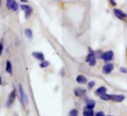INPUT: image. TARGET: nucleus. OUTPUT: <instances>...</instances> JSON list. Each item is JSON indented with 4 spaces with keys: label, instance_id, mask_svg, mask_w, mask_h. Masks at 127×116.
<instances>
[{
    "label": "nucleus",
    "instance_id": "obj_1",
    "mask_svg": "<svg viewBox=\"0 0 127 116\" xmlns=\"http://www.w3.org/2000/svg\"><path fill=\"white\" fill-rule=\"evenodd\" d=\"M85 62L88 63L90 67H94L97 63V59L94 54V50L90 46L88 48V55L85 57Z\"/></svg>",
    "mask_w": 127,
    "mask_h": 116
},
{
    "label": "nucleus",
    "instance_id": "obj_2",
    "mask_svg": "<svg viewBox=\"0 0 127 116\" xmlns=\"http://www.w3.org/2000/svg\"><path fill=\"white\" fill-rule=\"evenodd\" d=\"M113 14L116 17V18H117L119 20L121 21H126V20L127 19V14L123 11L122 9L118 8H113Z\"/></svg>",
    "mask_w": 127,
    "mask_h": 116
},
{
    "label": "nucleus",
    "instance_id": "obj_3",
    "mask_svg": "<svg viewBox=\"0 0 127 116\" xmlns=\"http://www.w3.org/2000/svg\"><path fill=\"white\" fill-rule=\"evenodd\" d=\"M114 58V52L112 50H106L103 52L101 60H102L105 63H108V62H111V61H113Z\"/></svg>",
    "mask_w": 127,
    "mask_h": 116
},
{
    "label": "nucleus",
    "instance_id": "obj_4",
    "mask_svg": "<svg viewBox=\"0 0 127 116\" xmlns=\"http://www.w3.org/2000/svg\"><path fill=\"white\" fill-rule=\"evenodd\" d=\"M20 8L24 11V16L26 20L31 17V16L33 14V8L31 5L28 4H21Z\"/></svg>",
    "mask_w": 127,
    "mask_h": 116
},
{
    "label": "nucleus",
    "instance_id": "obj_5",
    "mask_svg": "<svg viewBox=\"0 0 127 116\" xmlns=\"http://www.w3.org/2000/svg\"><path fill=\"white\" fill-rule=\"evenodd\" d=\"M18 90H19V94H20V97L21 104L23 105V106H25L26 103H28V97H27L26 94L25 93L23 87L21 84H20L18 85Z\"/></svg>",
    "mask_w": 127,
    "mask_h": 116
},
{
    "label": "nucleus",
    "instance_id": "obj_6",
    "mask_svg": "<svg viewBox=\"0 0 127 116\" xmlns=\"http://www.w3.org/2000/svg\"><path fill=\"white\" fill-rule=\"evenodd\" d=\"M114 65L113 63L111 62H108L105 63L103 66H102V71L105 75H108L110 74H111V72L114 71Z\"/></svg>",
    "mask_w": 127,
    "mask_h": 116
},
{
    "label": "nucleus",
    "instance_id": "obj_7",
    "mask_svg": "<svg viewBox=\"0 0 127 116\" xmlns=\"http://www.w3.org/2000/svg\"><path fill=\"white\" fill-rule=\"evenodd\" d=\"M16 97H17V93H16V90H13L8 95V100H7V102H6V106L7 107H11L12 106V104L14 103L15 101V99H16Z\"/></svg>",
    "mask_w": 127,
    "mask_h": 116
},
{
    "label": "nucleus",
    "instance_id": "obj_8",
    "mask_svg": "<svg viewBox=\"0 0 127 116\" xmlns=\"http://www.w3.org/2000/svg\"><path fill=\"white\" fill-rule=\"evenodd\" d=\"M126 97L123 94H111V100L117 103L123 102Z\"/></svg>",
    "mask_w": 127,
    "mask_h": 116
},
{
    "label": "nucleus",
    "instance_id": "obj_9",
    "mask_svg": "<svg viewBox=\"0 0 127 116\" xmlns=\"http://www.w3.org/2000/svg\"><path fill=\"white\" fill-rule=\"evenodd\" d=\"M32 56L34 58V59H36L37 60L40 61V62H43L45 60V56H44V54L42 52H33L32 53Z\"/></svg>",
    "mask_w": 127,
    "mask_h": 116
},
{
    "label": "nucleus",
    "instance_id": "obj_10",
    "mask_svg": "<svg viewBox=\"0 0 127 116\" xmlns=\"http://www.w3.org/2000/svg\"><path fill=\"white\" fill-rule=\"evenodd\" d=\"M74 94L76 97H80L82 96H85L86 94V90L82 88H76L74 89Z\"/></svg>",
    "mask_w": 127,
    "mask_h": 116
},
{
    "label": "nucleus",
    "instance_id": "obj_11",
    "mask_svg": "<svg viewBox=\"0 0 127 116\" xmlns=\"http://www.w3.org/2000/svg\"><path fill=\"white\" fill-rule=\"evenodd\" d=\"M76 80V82L79 84L85 85V84L88 83V79L85 76H83V75H79V76H77Z\"/></svg>",
    "mask_w": 127,
    "mask_h": 116
},
{
    "label": "nucleus",
    "instance_id": "obj_12",
    "mask_svg": "<svg viewBox=\"0 0 127 116\" xmlns=\"http://www.w3.org/2000/svg\"><path fill=\"white\" fill-rule=\"evenodd\" d=\"M106 92H107V88H106L105 86H100V87H99V88L95 91V94H96L97 96H99V97H100L101 95L105 94Z\"/></svg>",
    "mask_w": 127,
    "mask_h": 116
},
{
    "label": "nucleus",
    "instance_id": "obj_13",
    "mask_svg": "<svg viewBox=\"0 0 127 116\" xmlns=\"http://www.w3.org/2000/svg\"><path fill=\"white\" fill-rule=\"evenodd\" d=\"M94 109H91L87 108L86 106L83 109V116H94Z\"/></svg>",
    "mask_w": 127,
    "mask_h": 116
},
{
    "label": "nucleus",
    "instance_id": "obj_14",
    "mask_svg": "<svg viewBox=\"0 0 127 116\" xmlns=\"http://www.w3.org/2000/svg\"><path fill=\"white\" fill-rule=\"evenodd\" d=\"M5 71H6V72H7L8 74H9L12 75V74H13V67H12V64H11V62L9 60H8V61L6 62V65H5Z\"/></svg>",
    "mask_w": 127,
    "mask_h": 116
},
{
    "label": "nucleus",
    "instance_id": "obj_15",
    "mask_svg": "<svg viewBox=\"0 0 127 116\" xmlns=\"http://www.w3.org/2000/svg\"><path fill=\"white\" fill-rule=\"evenodd\" d=\"M24 34L26 35V37L27 38H29V40H32L33 38V31L31 29H26L24 30Z\"/></svg>",
    "mask_w": 127,
    "mask_h": 116
},
{
    "label": "nucleus",
    "instance_id": "obj_16",
    "mask_svg": "<svg viewBox=\"0 0 127 116\" xmlns=\"http://www.w3.org/2000/svg\"><path fill=\"white\" fill-rule=\"evenodd\" d=\"M96 103L94 100H88L86 102V107L91 109H94L95 108Z\"/></svg>",
    "mask_w": 127,
    "mask_h": 116
},
{
    "label": "nucleus",
    "instance_id": "obj_17",
    "mask_svg": "<svg viewBox=\"0 0 127 116\" xmlns=\"http://www.w3.org/2000/svg\"><path fill=\"white\" fill-rule=\"evenodd\" d=\"M18 8H19L18 3L15 1V0H14V1L12 2V3L11 4V6H10L9 10H11V11H12L14 12H16V11H17Z\"/></svg>",
    "mask_w": 127,
    "mask_h": 116
},
{
    "label": "nucleus",
    "instance_id": "obj_18",
    "mask_svg": "<svg viewBox=\"0 0 127 116\" xmlns=\"http://www.w3.org/2000/svg\"><path fill=\"white\" fill-rule=\"evenodd\" d=\"M102 53H103V52L101 49H96V50H94V54H95V56L96 58V59H101Z\"/></svg>",
    "mask_w": 127,
    "mask_h": 116
},
{
    "label": "nucleus",
    "instance_id": "obj_19",
    "mask_svg": "<svg viewBox=\"0 0 127 116\" xmlns=\"http://www.w3.org/2000/svg\"><path fill=\"white\" fill-rule=\"evenodd\" d=\"M100 100H104V101H108V100H111V94H104L102 95H101L99 97Z\"/></svg>",
    "mask_w": 127,
    "mask_h": 116
},
{
    "label": "nucleus",
    "instance_id": "obj_20",
    "mask_svg": "<svg viewBox=\"0 0 127 116\" xmlns=\"http://www.w3.org/2000/svg\"><path fill=\"white\" fill-rule=\"evenodd\" d=\"M49 65H50V63H49V61L44 60V61H43V62H40V67L41 68H48V67L49 66Z\"/></svg>",
    "mask_w": 127,
    "mask_h": 116
},
{
    "label": "nucleus",
    "instance_id": "obj_21",
    "mask_svg": "<svg viewBox=\"0 0 127 116\" xmlns=\"http://www.w3.org/2000/svg\"><path fill=\"white\" fill-rule=\"evenodd\" d=\"M69 116H79V111L76 109H73L69 112Z\"/></svg>",
    "mask_w": 127,
    "mask_h": 116
},
{
    "label": "nucleus",
    "instance_id": "obj_22",
    "mask_svg": "<svg viewBox=\"0 0 127 116\" xmlns=\"http://www.w3.org/2000/svg\"><path fill=\"white\" fill-rule=\"evenodd\" d=\"M95 85H96V82L94 81H90L89 82H88V88L89 90L93 89Z\"/></svg>",
    "mask_w": 127,
    "mask_h": 116
},
{
    "label": "nucleus",
    "instance_id": "obj_23",
    "mask_svg": "<svg viewBox=\"0 0 127 116\" xmlns=\"http://www.w3.org/2000/svg\"><path fill=\"white\" fill-rule=\"evenodd\" d=\"M108 2L112 8H116V6L117 5L116 0H108Z\"/></svg>",
    "mask_w": 127,
    "mask_h": 116
},
{
    "label": "nucleus",
    "instance_id": "obj_24",
    "mask_svg": "<svg viewBox=\"0 0 127 116\" xmlns=\"http://www.w3.org/2000/svg\"><path fill=\"white\" fill-rule=\"evenodd\" d=\"M119 71L122 74H127V68H125V67H120L119 68Z\"/></svg>",
    "mask_w": 127,
    "mask_h": 116
},
{
    "label": "nucleus",
    "instance_id": "obj_25",
    "mask_svg": "<svg viewBox=\"0 0 127 116\" xmlns=\"http://www.w3.org/2000/svg\"><path fill=\"white\" fill-rule=\"evenodd\" d=\"M3 49H4V45L2 41H0V56L2 55L3 52Z\"/></svg>",
    "mask_w": 127,
    "mask_h": 116
},
{
    "label": "nucleus",
    "instance_id": "obj_26",
    "mask_svg": "<svg viewBox=\"0 0 127 116\" xmlns=\"http://www.w3.org/2000/svg\"><path fill=\"white\" fill-rule=\"evenodd\" d=\"M94 116H105V113L102 111H99L96 113H95Z\"/></svg>",
    "mask_w": 127,
    "mask_h": 116
},
{
    "label": "nucleus",
    "instance_id": "obj_27",
    "mask_svg": "<svg viewBox=\"0 0 127 116\" xmlns=\"http://www.w3.org/2000/svg\"><path fill=\"white\" fill-rule=\"evenodd\" d=\"M13 1H14V0H7V1H6V7H7V8L8 10H9L10 6H11V4L12 3Z\"/></svg>",
    "mask_w": 127,
    "mask_h": 116
},
{
    "label": "nucleus",
    "instance_id": "obj_28",
    "mask_svg": "<svg viewBox=\"0 0 127 116\" xmlns=\"http://www.w3.org/2000/svg\"><path fill=\"white\" fill-rule=\"evenodd\" d=\"M60 74H61L62 77H64V76H65V71H64V68H62V69H61Z\"/></svg>",
    "mask_w": 127,
    "mask_h": 116
},
{
    "label": "nucleus",
    "instance_id": "obj_29",
    "mask_svg": "<svg viewBox=\"0 0 127 116\" xmlns=\"http://www.w3.org/2000/svg\"><path fill=\"white\" fill-rule=\"evenodd\" d=\"M20 2L22 4H27L29 2V0H20Z\"/></svg>",
    "mask_w": 127,
    "mask_h": 116
},
{
    "label": "nucleus",
    "instance_id": "obj_30",
    "mask_svg": "<svg viewBox=\"0 0 127 116\" xmlns=\"http://www.w3.org/2000/svg\"><path fill=\"white\" fill-rule=\"evenodd\" d=\"M2 85V78L1 77V75H0V85Z\"/></svg>",
    "mask_w": 127,
    "mask_h": 116
},
{
    "label": "nucleus",
    "instance_id": "obj_31",
    "mask_svg": "<svg viewBox=\"0 0 127 116\" xmlns=\"http://www.w3.org/2000/svg\"><path fill=\"white\" fill-rule=\"evenodd\" d=\"M1 5H2V0H0V6H1Z\"/></svg>",
    "mask_w": 127,
    "mask_h": 116
},
{
    "label": "nucleus",
    "instance_id": "obj_32",
    "mask_svg": "<svg viewBox=\"0 0 127 116\" xmlns=\"http://www.w3.org/2000/svg\"><path fill=\"white\" fill-rule=\"evenodd\" d=\"M126 24L127 25V20H126Z\"/></svg>",
    "mask_w": 127,
    "mask_h": 116
},
{
    "label": "nucleus",
    "instance_id": "obj_33",
    "mask_svg": "<svg viewBox=\"0 0 127 116\" xmlns=\"http://www.w3.org/2000/svg\"><path fill=\"white\" fill-rule=\"evenodd\" d=\"M108 116H112V115H108Z\"/></svg>",
    "mask_w": 127,
    "mask_h": 116
},
{
    "label": "nucleus",
    "instance_id": "obj_34",
    "mask_svg": "<svg viewBox=\"0 0 127 116\" xmlns=\"http://www.w3.org/2000/svg\"><path fill=\"white\" fill-rule=\"evenodd\" d=\"M126 55H127V53H126Z\"/></svg>",
    "mask_w": 127,
    "mask_h": 116
}]
</instances>
